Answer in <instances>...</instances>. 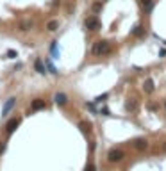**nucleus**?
I'll return each mask as SVG.
<instances>
[{
  "label": "nucleus",
  "instance_id": "obj_1",
  "mask_svg": "<svg viewBox=\"0 0 166 171\" xmlns=\"http://www.w3.org/2000/svg\"><path fill=\"white\" fill-rule=\"evenodd\" d=\"M109 41H98L95 43V47L91 48V52L95 55H105V54H109Z\"/></svg>",
  "mask_w": 166,
  "mask_h": 171
},
{
  "label": "nucleus",
  "instance_id": "obj_2",
  "mask_svg": "<svg viewBox=\"0 0 166 171\" xmlns=\"http://www.w3.org/2000/svg\"><path fill=\"white\" fill-rule=\"evenodd\" d=\"M123 157H125L123 150L114 148V150H109V153H107V160H109V162H118V160H122Z\"/></svg>",
  "mask_w": 166,
  "mask_h": 171
},
{
  "label": "nucleus",
  "instance_id": "obj_3",
  "mask_svg": "<svg viewBox=\"0 0 166 171\" xmlns=\"http://www.w3.org/2000/svg\"><path fill=\"white\" fill-rule=\"evenodd\" d=\"M86 29H88V30H98V29H100V22H98V18L91 16V18L86 20Z\"/></svg>",
  "mask_w": 166,
  "mask_h": 171
},
{
  "label": "nucleus",
  "instance_id": "obj_4",
  "mask_svg": "<svg viewBox=\"0 0 166 171\" xmlns=\"http://www.w3.org/2000/svg\"><path fill=\"white\" fill-rule=\"evenodd\" d=\"M15 102H16V98H9V100L4 103V107H2V116H7V114H9V110L15 107Z\"/></svg>",
  "mask_w": 166,
  "mask_h": 171
},
{
  "label": "nucleus",
  "instance_id": "obj_5",
  "mask_svg": "<svg viewBox=\"0 0 166 171\" xmlns=\"http://www.w3.org/2000/svg\"><path fill=\"white\" fill-rule=\"evenodd\" d=\"M18 125H20V120H18V118H13V120H9L7 125H5V130L11 134V132H15V130L18 128Z\"/></svg>",
  "mask_w": 166,
  "mask_h": 171
},
{
  "label": "nucleus",
  "instance_id": "obj_6",
  "mask_svg": "<svg viewBox=\"0 0 166 171\" xmlns=\"http://www.w3.org/2000/svg\"><path fill=\"white\" fill-rule=\"evenodd\" d=\"M134 148L136 150H147L148 148V141L147 139H136L134 141Z\"/></svg>",
  "mask_w": 166,
  "mask_h": 171
},
{
  "label": "nucleus",
  "instance_id": "obj_7",
  "mask_svg": "<svg viewBox=\"0 0 166 171\" xmlns=\"http://www.w3.org/2000/svg\"><path fill=\"white\" fill-rule=\"evenodd\" d=\"M54 100H56L57 105H66V103H68V96H66L64 93H57Z\"/></svg>",
  "mask_w": 166,
  "mask_h": 171
},
{
  "label": "nucleus",
  "instance_id": "obj_8",
  "mask_svg": "<svg viewBox=\"0 0 166 171\" xmlns=\"http://www.w3.org/2000/svg\"><path fill=\"white\" fill-rule=\"evenodd\" d=\"M45 107V102L41 98H36V100H32V110H38V109H43Z\"/></svg>",
  "mask_w": 166,
  "mask_h": 171
},
{
  "label": "nucleus",
  "instance_id": "obj_9",
  "mask_svg": "<svg viewBox=\"0 0 166 171\" xmlns=\"http://www.w3.org/2000/svg\"><path fill=\"white\" fill-rule=\"evenodd\" d=\"M34 68H36V71H38V73H41V75H45V73H46V70H45V66H43V62L39 61V59H36Z\"/></svg>",
  "mask_w": 166,
  "mask_h": 171
},
{
  "label": "nucleus",
  "instance_id": "obj_10",
  "mask_svg": "<svg viewBox=\"0 0 166 171\" xmlns=\"http://www.w3.org/2000/svg\"><path fill=\"white\" fill-rule=\"evenodd\" d=\"M57 27H59V22H56V20H52V22L46 23V30H50V32L57 30Z\"/></svg>",
  "mask_w": 166,
  "mask_h": 171
},
{
  "label": "nucleus",
  "instance_id": "obj_11",
  "mask_svg": "<svg viewBox=\"0 0 166 171\" xmlns=\"http://www.w3.org/2000/svg\"><path fill=\"white\" fill-rule=\"evenodd\" d=\"M154 87H155L154 80H152V78H148V80L145 82V91H147V93H150V91H154Z\"/></svg>",
  "mask_w": 166,
  "mask_h": 171
},
{
  "label": "nucleus",
  "instance_id": "obj_12",
  "mask_svg": "<svg viewBox=\"0 0 166 171\" xmlns=\"http://www.w3.org/2000/svg\"><path fill=\"white\" fill-rule=\"evenodd\" d=\"M141 5L145 7V11H147V12H150V11H152V5H154V2H152V0H141Z\"/></svg>",
  "mask_w": 166,
  "mask_h": 171
},
{
  "label": "nucleus",
  "instance_id": "obj_13",
  "mask_svg": "<svg viewBox=\"0 0 166 171\" xmlns=\"http://www.w3.org/2000/svg\"><path fill=\"white\" fill-rule=\"evenodd\" d=\"M32 27V22H22L20 23V30H30Z\"/></svg>",
  "mask_w": 166,
  "mask_h": 171
},
{
  "label": "nucleus",
  "instance_id": "obj_14",
  "mask_svg": "<svg viewBox=\"0 0 166 171\" xmlns=\"http://www.w3.org/2000/svg\"><path fill=\"white\" fill-rule=\"evenodd\" d=\"M141 34H143V27L141 25H136L134 30H132V36H141Z\"/></svg>",
  "mask_w": 166,
  "mask_h": 171
},
{
  "label": "nucleus",
  "instance_id": "obj_15",
  "mask_svg": "<svg viewBox=\"0 0 166 171\" xmlns=\"http://www.w3.org/2000/svg\"><path fill=\"white\" fill-rule=\"evenodd\" d=\"M79 128H82V130H84V132H86V134H88V132H89V128H91V127H89V123H86V121H81V123H79Z\"/></svg>",
  "mask_w": 166,
  "mask_h": 171
},
{
  "label": "nucleus",
  "instance_id": "obj_16",
  "mask_svg": "<svg viewBox=\"0 0 166 171\" xmlns=\"http://www.w3.org/2000/svg\"><path fill=\"white\" fill-rule=\"evenodd\" d=\"M46 68H48V71H52V73H54V75L57 73V68H56V66H54V64H52V62H46Z\"/></svg>",
  "mask_w": 166,
  "mask_h": 171
},
{
  "label": "nucleus",
  "instance_id": "obj_17",
  "mask_svg": "<svg viewBox=\"0 0 166 171\" xmlns=\"http://www.w3.org/2000/svg\"><path fill=\"white\" fill-rule=\"evenodd\" d=\"M107 96H109V93H104V95H100V96H97V98H95V102H104Z\"/></svg>",
  "mask_w": 166,
  "mask_h": 171
},
{
  "label": "nucleus",
  "instance_id": "obj_18",
  "mask_svg": "<svg viewBox=\"0 0 166 171\" xmlns=\"http://www.w3.org/2000/svg\"><path fill=\"white\" fill-rule=\"evenodd\" d=\"M16 55H18V52H16V50H9V52H7V57H9V59H15Z\"/></svg>",
  "mask_w": 166,
  "mask_h": 171
},
{
  "label": "nucleus",
  "instance_id": "obj_19",
  "mask_svg": "<svg viewBox=\"0 0 166 171\" xmlns=\"http://www.w3.org/2000/svg\"><path fill=\"white\" fill-rule=\"evenodd\" d=\"M86 171H97V166H95V164H88V168H86Z\"/></svg>",
  "mask_w": 166,
  "mask_h": 171
},
{
  "label": "nucleus",
  "instance_id": "obj_20",
  "mask_svg": "<svg viewBox=\"0 0 166 171\" xmlns=\"http://www.w3.org/2000/svg\"><path fill=\"white\" fill-rule=\"evenodd\" d=\"M5 150V141H0V153H4Z\"/></svg>",
  "mask_w": 166,
  "mask_h": 171
},
{
  "label": "nucleus",
  "instance_id": "obj_21",
  "mask_svg": "<svg viewBox=\"0 0 166 171\" xmlns=\"http://www.w3.org/2000/svg\"><path fill=\"white\" fill-rule=\"evenodd\" d=\"M93 9H95V11H100L102 9V4H93Z\"/></svg>",
  "mask_w": 166,
  "mask_h": 171
},
{
  "label": "nucleus",
  "instance_id": "obj_22",
  "mask_svg": "<svg viewBox=\"0 0 166 171\" xmlns=\"http://www.w3.org/2000/svg\"><path fill=\"white\" fill-rule=\"evenodd\" d=\"M88 109L93 110V112H97V109H95V105H93V103H88Z\"/></svg>",
  "mask_w": 166,
  "mask_h": 171
},
{
  "label": "nucleus",
  "instance_id": "obj_23",
  "mask_svg": "<svg viewBox=\"0 0 166 171\" xmlns=\"http://www.w3.org/2000/svg\"><path fill=\"white\" fill-rule=\"evenodd\" d=\"M102 114H104V116H109L111 112H109V109H102Z\"/></svg>",
  "mask_w": 166,
  "mask_h": 171
},
{
  "label": "nucleus",
  "instance_id": "obj_24",
  "mask_svg": "<svg viewBox=\"0 0 166 171\" xmlns=\"http://www.w3.org/2000/svg\"><path fill=\"white\" fill-rule=\"evenodd\" d=\"M164 150H166V143H164Z\"/></svg>",
  "mask_w": 166,
  "mask_h": 171
},
{
  "label": "nucleus",
  "instance_id": "obj_25",
  "mask_svg": "<svg viewBox=\"0 0 166 171\" xmlns=\"http://www.w3.org/2000/svg\"><path fill=\"white\" fill-rule=\"evenodd\" d=\"M164 107H166V102H164Z\"/></svg>",
  "mask_w": 166,
  "mask_h": 171
}]
</instances>
